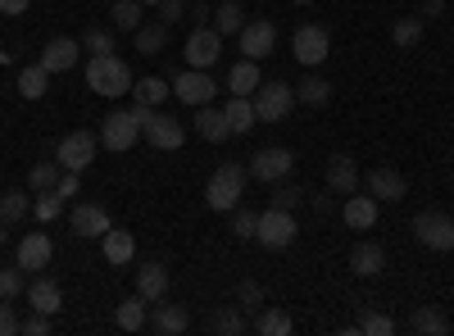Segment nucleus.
<instances>
[{
    "instance_id": "obj_4",
    "label": "nucleus",
    "mask_w": 454,
    "mask_h": 336,
    "mask_svg": "<svg viewBox=\"0 0 454 336\" xmlns=\"http://www.w3.org/2000/svg\"><path fill=\"white\" fill-rule=\"evenodd\" d=\"M295 232H300V223H295V214L291 209H263L259 214V228H254V241H263V250H286L291 241H295Z\"/></svg>"
},
{
    "instance_id": "obj_8",
    "label": "nucleus",
    "mask_w": 454,
    "mask_h": 336,
    "mask_svg": "<svg viewBox=\"0 0 454 336\" xmlns=\"http://www.w3.org/2000/svg\"><path fill=\"white\" fill-rule=\"evenodd\" d=\"M327 51H332V36H327V27H318V23L295 27V36H291V55H295V64L318 68V64L327 59Z\"/></svg>"
},
{
    "instance_id": "obj_42",
    "label": "nucleus",
    "mask_w": 454,
    "mask_h": 336,
    "mask_svg": "<svg viewBox=\"0 0 454 336\" xmlns=\"http://www.w3.org/2000/svg\"><path fill=\"white\" fill-rule=\"evenodd\" d=\"M254 228H259V214L237 205V209H232V232H237L241 241H250V237H254Z\"/></svg>"
},
{
    "instance_id": "obj_10",
    "label": "nucleus",
    "mask_w": 454,
    "mask_h": 336,
    "mask_svg": "<svg viewBox=\"0 0 454 336\" xmlns=\"http://www.w3.org/2000/svg\"><path fill=\"white\" fill-rule=\"evenodd\" d=\"M168 87H173V96L182 105H209L218 96V82L209 78V68H182Z\"/></svg>"
},
{
    "instance_id": "obj_53",
    "label": "nucleus",
    "mask_w": 454,
    "mask_h": 336,
    "mask_svg": "<svg viewBox=\"0 0 454 336\" xmlns=\"http://www.w3.org/2000/svg\"><path fill=\"white\" fill-rule=\"evenodd\" d=\"M441 10H445V0H423V14H427V19L441 14Z\"/></svg>"
},
{
    "instance_id": "obj_46",
    "label": "nucleus",
    "mask_w": 454,
    "mask_h": 336,
    "mask_svg": "<svg viewBox=\"0 0 454 336\" xmlns=\"http://www.w3.org/2000/svg\"><path fill=\"white\" fill-rule=\"evenodd\" d=\"M237 301H241L246 309H263V286H259V282H241V286H237Z\"/></svg>"
},
{
    "instance_id": "obj_15",
    "label": "nucleus",
    "mask_w": 454,
    "mask_h": 336,
    "mask_svg": "<svg viewBox=\"0 0 454 336\" xmlns=\"http://www.w3.org/2000/svg\"><path fill=\"white\" fill-rule=\"evenodd\" d=\"M51 254H55V241H51L46 232H27V237L19 241V269H23V273H42V269L51 264Z\"/></svg>"
},
{
    "instance_id": "obj_17",
    "label": "nucleus",
    "mask_w": 454,
    "mask_h": 336,
    "mask_svg": "<svg viewBox=\"0 0 454 336\" xmlns=\"http://www.w3.org/2000/svg\"><path fill=\"white\" fill-rule=\"evenodd\" d=\"M78 59H82V42H73V36H55V42H46V51H42L36 64H46L51 73H68Z\"/></svg>"
},
{
    "instance_id": "obj_28",
    "label": "nucleus",
    "mask_w": 454,
    "mask_h": 336,
    "mask_svg": "<svg viewBox=\"0 0 454 336\" xmlns=\"http://www.w3.org/2000/svg\"><path fill=\"white\" fill-rule=\"evenodd\" d=\"M186 309L182 305H155V318H145V327H155L160 336H177V332H186Z\"/></svg>"
},
{
    "instance_id": "obj_6",
    "label": "nucleus",
    "mask_w": 454,
    "mask_h": 336,
    "mask_svg": "<svg viewBox=\"0 0 454 336\" xmlns=\"http://www.w3.org/2000/svg\"><path fill=\"white\" fill-rule=\"evenodd\" d=\"M291 109H295V87H286V82H259V91H254L259 123H282Z\"/></svg>"
},
{
    "instance_id": "obj_7",
    "label": "nucleus",
    "mask_w": 454,
    "mask_h": 336,
    "mask_svg": "<svg viewBox=\"0 0 454 336\" xmlns=\"http://www.w3.org/2000/svg\"><path fill=\"white\" fill-rule=\"evenodd\" d=\"M413 237H419L427 250H454V214L423 209L419 218H413Z\"/></svg>"
},
{
    "instance_id": "obj_13",
    "label": "nucleus",
    "mask_w": 454,
    "mask_h": 336,
    "mask_svg": "<svg viewBox=\"0 0 454 336\" xmlns=\"http://www.w3.org/2000/svg\"><path fill=\"white\" fill-rule=\"evenodd\" d=\"M237 36H241V55L246 59H263V55H273V46H278V27L269 19H246V27Z\"/></svg>"
},
{
    "instance_id": "obj_5",
    "label": "nucleus",
    "mask_w": 454,
    "mask_h": 336,
    "mask_svg": "<svg viewBox=\"0 0 454 336\" xmlns=\"http://www.w3.org/2000/svg\"><path fill=\"white\" fill-rule=\"evenodd\" d=\"M96 145H100V137L87 132V128L68 132V137L59 141V151H55V164H59L64 173H87L91 160H96Z\"/></svg>"
},
{
    "instance_id": "obj_47",
    "label": "nucleus",
    "mask_w": 454,
    "mask_h": 336,
    "mask_svg": "<svg viewBox=\"0 0 454 336\" xmlns=\"http://www.w3.org/2000/svg\"><path fill=\"white\" fill-rule=\"evenodd\" d=\"M23 323L14 318V301H5V295H0V336H14Z\"/></svg>"
},
{
    "instance_id": "obj_26",
    "label": "nucleus",
    "mask_w": 454,
    "mask_h": 336,
    "mask_svg": "<svg viewBox=\"0 0 454 336\" xmlns=\"http://www.w3.org/2000/svg\"><path fill=\"white\" fill-rule=\"evenodd\" d=\"M409 332H419V336H445L450 332V318L436 305H419V309L409 314Z\"/></svg>"
},
{
    "instance_id": "obj_49",
    "label": "nucleus",
    "mask_w": 454,
    "mask_h": 336,
    "mask_svg": "<svg viewBox=\"0 0 454 336\" xmlns=\"http://www.w3.org/2000/svg\"><path fill=\"white\" fill-rule=\"evenodd\" d=\"M218 332H227V336H241V332H246V318H241L237 309H227V314L218 318Z\"/></svg>"
},
{
    "instance_id": "obj_41",
    "label": "nucleus",
    "mask_w": 454,
    "mask_h": 336,
    "mask_svg": "<svg viewBox=\"0 0 454 336\" xmlns=\"http://www.w3.org/2000/svg\"><path fill=\"white\" fill-rule=\"evenodd\" d=\"M82 51H91V55H114V32H109V27H87Z\"/></svg>"
},
{
    "instance_id": "obj_35",
    "label": "nucleus",
    "mask_w": 454,
    "mask_h": 336,
    "mask_svg": "<svg viewBox=\"0 0 454 336\" xmlns=\"http://www.w3.org/2000/svg\"><path fill=\"white\" fill-rule=\"evenodd\" d=\"M291 314L286 309H259V318H254V332L259 336H291Z\"/></svg>"
},
{
    "instance_id": "obj_16",
    "label": "nucleus",
    "mask_w": 454,
    "mask_h": 336,
    "mask_svg": "<svg viewBox=\"0 0 454 336\" xmlns=\"http://www.w3.org/2000/svg\"><path fill=\"white\" fill-rule=\"evenodd\" d=\"M327 186H332V196H355L364 186V177H359L350 155H332L327 160Z\"/></svg>"
},
{
    "instance_id": "obj_56",
    "label": "nucleus",
    "mask_w": 454,
    "mask_h": 336,
    "mask_svg": "<svg viewBox=\"0 0 454 336\" xmlns=\"http://www.w3.org/2000/svg\"><path fill=\"white\" fill-rule=\"evenodd\" d=\"M295 5H309V0H295Z\"/></svg>"
},
{
    "instance_id": "obj_45",
    "label": "nucleus",
    "mask_w": 454,
    "mask_h": 336,
    "mask_svg": "<svg viewBox=\"0 0 454 336\" xmlns=\"http://www.w3.org/2000/svg\"><path fill=\"white\" fill-rule=\"evenodd\" d=\"M300 200H305V191H300V186H286V177H282L278 191H273V205H278V209H295Z\"/></svg>"
},
{
    "instance_id": "obj_20",
    "label": "nucleus",
    "mask_w": 454,
    "mask_h": 336,
    "mask_svg": "<svg viewBox=\"0 0 454 336\" xmlns=\"http://www.w3.org/2000/svg\"><path fill=\"white\" fill-rule=\"evenodd\" d=\"M100 246H105V259H109L114 269L132 264V254H137V237H132V232H123V228H109V232L100 237Z\"/></svg>"
},
{
    "instance_id": "obj_19",
    "label": "nucleus",
    "mask_w": 454,
    "mask_h": 336,
    "mask_svg": "<svg viewBox=\"0 0 454 336\" xmlns=\"http://www.w3.org/2000/svg\"><path fill=\"white\" fill-rule=\"evenodd\" d=\"M377 209H382V200H372V196H350L346 209H340V218H346V228H350V232H372Z\"/></svg>"
},
{
    "instance_id": "obj_11",
    "label": "nucleus",
    "mask_w": 454,
    "mask_h": 336,
    "mask_svg": "<svg viewBox=\"0 0 454 336\" xmlns=\"http://www.w3.org/2000/svg\"><path fill=\"white\" fill-rule=\"evenodd\" d=\"M291 168H295V155L286 151V145H269V151H254L250 155V177L269 182V186H278L282 177H291Z\"/></svg>"
},
{
    "instance_id": "obj_14",
    "label": "nucleus",
    "mask_w": 454,
    "mask_h": 336,
    "mask_svg": "<svg viewBox=\"0 0 454 336\" xmlns=\"http://www.w3.org/2000/svg\"><path fill=\"white\" fill-rule=\"evenodd\" d=\"M364 191L372 200H382V205H400L409 196V186H404V177L395 168H372V173H364Z\"/></svg>"
},
{
    "instance_id": "obj_22",
    "label": "nucleus",
    "mask_w": 454,
    "mask_h": 336,
    "mask_svg": "<svg viewBox=\"0 0 454 336\" xmlns=\"http://www.w3.org/2000/svg\"><path fill=\"white\" fill-rule=\"evenodd\" d=\"M223 114H227V128H232V137H246L254 123H259V114H254V96H232L223 105Z\"/></svg>"
},
{
    "instance_id": "obj_1",
    "label": "nucleus",
    "mask_w": 454,
    "mask_h": 336,
    "mask_svg": "<svg viewBox=\"0 0 454 336\" xmlns=\"http://www.w3.org/2000/svg\"><path fill=\"white\" fill-rule=\"evenodd\" d=\"M132 68L119 59V55H91L87 59V87L96 91V96H109V100H119V96H128L132 91Z\"/></svg>"
},
{
    "instance_id": "obj_43",
    "label": "nucleus",
    "mask_w": 454,
    "mask_h": 336,
    "mask_svg": "<svg viewBox=\"0 0 454 336\" xmlns=\"http://www.w3.org/2000/svg\"><path fill=\"white\" fill-rule=\"evenodd\" d=\"M27 286H23V269H0V295L5 301H19Z\"/></svg>"
},
{
    "instance_id": "obj_27",
    "label": "nucleus",
    "mask_w": 454,
    "mask_h": 336,
    "mask_svg": "<svg viewBox=\"0 0 454 336\" xmlns=\"http://www.w3.org/2000/svg\"><path fill=\"white\" fill-rule=\"evenodd\" d=\"M259 59H241L232 64V73H227V87H232V96H254L259 91Z\"/></svg>"
},
{
    "instance_id": "obj_25",
    "label": "nucleus",
    "mask_w": 454,
    "mask_h": 336,
    "mask_svg": "<svg viewBox=\"0 0 454 336\" xmlns=\"http://www.w3.org/2000/svg\"><path fill=\"white\" fill-rule=\"evenodd\" d=\"M27 301H32L36 314H59L64 291H59V282H51V277H36V282L27 286Z\"/></svg>"
},
{
    "instance_id": "obj_48",
    "label": "nucleus",
    "mask_w": 454,
    "mask_h": 336,
    "mask_svg": "<svg viewBox=\"0 0 454 336\" xmlns=\"http://www.w3.org/2000/svg\"><path fill=\"white\" fill-rule=\"evenodd\" d=\"M155 10H160V23H168V27H173V23H182V14H186L182 0H160Z\"/></svg>"
},
{
    "instance_id": "obj_34",
    "label": "nucleus",
    "mask_w": 454,
    "mask_h": 336,
    "mask_svg": "<svg viewBox=\"0 0 454 336\" xmlns=\"http://www.w3.org/2000/svg\"><path fill=\"white\" fill-rule=\"evenodd\" d=\"M164 96H173V87H168L164 78H155V73H150V78H141V82H132V100H137V105H150V109H155Z\"/></svg>"
},
{
    "instance_id": "obj_52",
    "label": "nucleus",
    "mask_w": 454,
    "mask_h": 336,
    "mask_svg": "<svg viewBox=\"0 0 454 336\" xmlns=\"http://www.w3.org/2000/svg\"><path fill=\"white\" fill-rule=\"evenodd\" d=\"M32 0H0V14H23Z\"/></svg>"
},
{
    "instance_id": "obj_33",
    "label": "nucleus",
    "mask_w": 454,
    "mask_h": 336,
    "mask_svg": "<svg viewBox=\"0 0 454 336\" xmlns=\"http://www.w3.org/2000/svg\"><path fill=\"white\" fill-rule=\"evenodd\" d=\"M141 14H145V5H141V0H114L109 23L119 27V32H137V27H141Z\"/></svg>"
},
{
    "instance_id": "obj_12",
    "label": "nucleus",
    "mask_w": 454,
    "mask_h": 336,
    "mask_svg": "<svg viewBox=\"0 0 454 336\" xmlns=\"http://www.w3.org/2000/svg\"><path fill=\"white\" fill-rule=\"evenodd\" d=\"M182 55H186V68H214L218 55H223V36H218L214 27H192Z\"/></svg>"
},
{
    "instance_id": "obj_9",
    "label": "nucleus",
    "mask_w": 454,
    "mask_h": 336,
    "mask_svg": "<svg viewBox=\"0 0 454 336\" xmlns=\"http://www.w3.org/2000/svg\"><path fill=\"white\" fill-rule=\"evenodd\" d=\"M137 137H141V123L132 119V109H114V114L100 119V145H109L114 155H119V151H132Z\"/></svg>"
},
{
    "instance_id": "obj_24",
    "label": "nucleus",
    "mask_w": 454,
    "mask_h": 336,
    "mask_svg": "<svg viewBox=\"0 0 454 336\" xmlns=\"http://www.w3.org/2000/svg\"><path fill=\"white\" fill-rule=\"evenodd\" d=\"M196 132L205 137V141H227L232 137V128H227V114L223 109H214V105H196Z\"/></svg>"
},
{
    "instance_id": "obj_21",
    "label": "nucleus",
    "mask_w": 454,
    "mask_h": 336,
    "mask_svg": "<svg viewBox=\"0 0 454 336\" xmlns=\"http://www.w3.org/2000/svg\"><path fill=\"white\" fill-rule=\"evenodd\" d=\"M350 269L359 273V277H377L387 269V250L377 246V241H359L355 250H350Z\"/></svg>"
},
{
    "instance_id": "obj_44",
    "label": "nucleus",
    "mask_w": 454,
    "mask_h": 336,
    "mask_svg": "<svg viewBox=\"0 0 454 336\" xmlns=\"http://www.w3.org/2000/svg\"><path fill=\"white\" fill-rule=\"evenodd\" d=\"M355 332H368V336H391V332H395V323H391L387 314H364Z\"/></svg>"
},
{
    "instance_id": "obj_38",
    "label": "nucleus",
    "mask_w": 454,
    "mask_h": 336,
    "mask_svg": "<svg viewBox=\"0 0 454 336\" xmlns=\"http://www.w3.org/2000/svg\"><path fill=\"white\" fill-rule=\"evenodd\" d=\"M295 100L300 105H327L332 100V82L327 78H305V82H300V91H295Z\"/></svg>"
},
{
    "instance_id": "obj_29",
    "label": "nucleus",
    "mask_w": 454,
    "mask_h": 336,
    "mask_svg": "<svg viewBox=\"0 0 454 336\" xmlns=\"http://www.w3.org/2000/svg\"><path fill=\"white\" fill-rule=\"evenodd\" d=\"M132 42H137V55H160L168 46V23H141L132 32Z\"/></svg>"
},
{
    "instance_id": "obj_40",
    "label": "nucleus",
    "mask_w": 454,
    "mask_h": 336,
    "mask_svg": "<svg viewBox=\"0 0 454 336\" xmlns=\"http://www.w3.org/2000/svg\"><path fill=\"white\" fill-rule=\"evenodd\" d=\"M32 214L42 218V223H55V218L64 214V196H59V191H42V196L32 200Z\"/></svg>"
},
{
    "instance_id": "obj_18",
    "label": "nucleus",
    "mask_w": 454,
    "mask_h": 336,
    "mask_svg": "<svg viewBox=\"0 0 454 336\" xmlns=\"http://www.w3.org/2000/svg\"><path fill=\"white\" fill-rule=\"evenodd\" d=\"M68 223H73V232H78V237H105L114 228L109 214L100 205H73L68 209Z\"/></svg>"
},
{
    "instance_id": "obj_39",
    "label": "nucleus",
    "mask_w": 454,
    "mask_h": 336,
    "mask_svg": "<svg viewBox=\"0 0 454 336\" xmlns=\"http://www.w3.org/2000/svg\"><path fill=\"white\" fill-rule=\"evenodd\" d=\"M23 214H32V200L23 191H5V196H0V218H5V223H19Z\"/></svg>"
},
{
    "instance_id": "obj_2",
    "label": "nucleus",
    "mask_w": 454,
    "mask_h": 336,
    "mask_svg": "<svg viewBox=\"0 0 454 336\" xmlns=\"http://www.w3.org/2000/svg\"><path fill=\"white\" fill-rule=\"evenodd\" d=\"M132 119L141 123V137L155 145V151H182L186 128H182L173 114H160V109H150V105H137V100H132Z\"/></svg>"
},
{
    "instance_id": "obj_37",
    "label": "nucleus",
    "mask_w": 454,
    "mask_h": 336,
    "mask_svg": "<svg viewBox=\"0 0 454 336\" xmlns=\"http://www.w3.org/2000/svg\"><path fill=\"white\" fill-rule=\"evenodd\" d=\"M391 42L400 46V51H413L423 42V19H400L395 27H391Z\"/></svg>"
},
{
    "instance_id": "obj_32",
    "label": "nucleus",
    "mask_w": 454,
    "mask_h": 336,
    "mask_svg": "<svg viewBox=\"0 0 454 336\" xmlns=\"http://www.w3.org/2000/svg\"><path fill=\"white\" fill-rule=\"evenodd\" d=\"M246 27V10L237 5V0H223V5L214 10V32L218 36H237Z\"/></svg>"
},
{
    "instance_id": "obj_51",
    "label": "nucleus",
    "mask_w": 454,
    "mask_h": 336,
    "mask_svg": "<svg viewBox=\"0 0 454 336\" xmlns=\"http://www.w3.org/2000/svg\"><path fill=\"white\" fill-rule=\"evenodd\" d=\"M78 177H82V173H59V186H55V191H59L64 200H68V196H78Z\"/></svg>"
},
{
    "instance_id": "obj_54",
    "label": "nucleus",
    "mask_w": 454,
    "mask_h": 336,
    "mask_svg": "<svg viewBox=\"0 0 454 336\" xmlns=\"http://www.w3.org/2000/svg\"><path fill=\"white\" fill-rule=\"evenodd\" d=\"M5 228H10V223H5V218H0V246H5Z\"/></svg>"
},
{
    "instance_id": "obj_3",
    "label": "nucleus",
    "mask_w": 454,
    "mask_h": 336,
    "mask_svg": "<svg viewBox=\"0 0 454 336\" xmlns=\"http://www.w3.org/2000/svg\"><path fill=\"white\" fill-rule=\"evenodd\" d=\"M246 177H250V168H241V164H218L209 186H205V205L218 209V214L237 209L241 196H246Z\"/></svg>"
},
{
    "instance_id": "obj_30",
    "label": "nucleus",
    "mask_w": 454,
    "mask_h": 336,
    "mask_svg": "<svg viewBox=\"0 0 454 336\" xmlns=\"http://www.w3.org/2000/svg\"><path fill=\"white\" fill-rule=\"evenodd\" d=\"M46 87H51V68H46V64H27V68L19 73V96H23V100H42Z\"/></svg>"
},
{
    "instance_id": "obj_36",
    "label": "nucleus",
    "mask_w": 454,
    "mask_h": 336,
    "mask_svg": "<svg viewBox=\"0 0 454 336\" xmlns=\"http://www.w3.org/2000/svg\"><path fill=\"white\" fill-rule=\"evenodd\" d=\"M59 173H64V168H59V164H51V160H46V164H32V168H27V186H32V196L55 191V186H59Z\"/></svg>"
},
{
    "instance_id": "obj_31",
    "label": "nucleus",
    "mask_w": 454,
    "mask_h": 336,
    "mask_svg": "<svg viewBox=\"0 0 454 336\" xmlns=\"http://www.w3.org/2000/svg\"><path fill=\"white\" fill-rule=\"evenodd\" d=\"M145 295H128V301H119V314H114V323H119L123 332H145Z\"/></svg>"
},
{
    "instance_id": "obj_23",
    "label": "nucleus",
    "mask_w": 454,
    "mask_h": 336,
    "mask_svg": "<svg viewBox=\"0 0 454 336\" xmlns=\"http://www.w3.org/2000/svg\"><path fill=\"white\" fill-rule=\"evenodd\" d=\"M137 295H145L150 305H160L164 295H168V269L164 264H145L137 273Z\"/></svg>"
},
{
    "instance_id": "obj_55",
    "label": "nucleus",
    "mask_w": 454,
    "mask_h": 336,
    "mask_svg": "<svg viewBox=\"0 0 454 336\" xmlns=\"http://www.w3.org/2000/svg\"><path fill=\"white\" fill-rule=\"evenodd\" d=\"M141 5H160V0H141Z\"/></svg>"
},
{
    "instance_id": "obj_50",
    "label": "nucleus",
    "mask_w": 454,
    "mask_h": 336,
    "mask_svg": "<svg viewBox=\"0 0 454 336\" xmlns=\"http://www.w3.org/2000/svg\"><path fill=\"white\" fill-rule=\"evenodd\" d=\"M19 332H27V336H51V314H36V318H27Z\"/></svg>"
}]
</instances>
